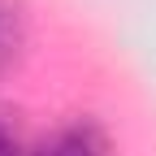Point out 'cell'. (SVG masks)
Masks as SVG:
<instances>
[{
	"label": "cell",
	"instance_id": "obj_1",
	"mask_svg": "<svg viewBox=\"0 0 156 156\" xmlns=\"http://www.w3.org/2000/svg\"><path fill=\"white\" fill-rule=\"evenodd\" d=\"M26 156H113V147H108V134L95 122L78 117V122L52 130L48 139L39 143L35 152H26Z\"/></svg>",
	"mask_w": 156,
	"mask_h": 156
},
{
	"label": "cell",
	"instance_id": "obj_2",
	"mask_svg": "<svg viewBox=\"0 0 156 156\" xmlns=\"http://www.w3.org/2000/svg\"><path fill=\"white\" fill-rule=\"evenodd\" d=\"M26 44V17L17 9V0H0V74L13 69V61L22 56Z\"/></svg>",
	"mask_w": 156,
	"mask_h": 156
},
{
	"label": "cell",
	"instance_id": "obj_3",
	"mask_svg": "<svg viewBox=\"0 0 156 156\" xmlns=\"http://www.w3.org/2000/svg\"><path fill=\"white\" fill-rule=\"evenodd\" d=\"M0 156H26L22 143H17V117L0 104Z\"/></svg>",
	"mask_w": 156,
	"mask_h": 156
}]
</instances>
